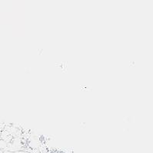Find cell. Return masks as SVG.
Here are the masks:
<instances>
[{
    "instance_id": "1",
    "label": "cell",
    "mask_w": 153,
    "mask_h": 153,
    "mask_svg": "<svg viewBox=\"0 0 153 153\" xmlns=\"http://www.w3.org/2000/svg\"><path fill=\"white\" fill-rule=\"evenodd\" d=\"M13 153H29V152H23V151H16Z\"/></svg>"
}]
</instances>
